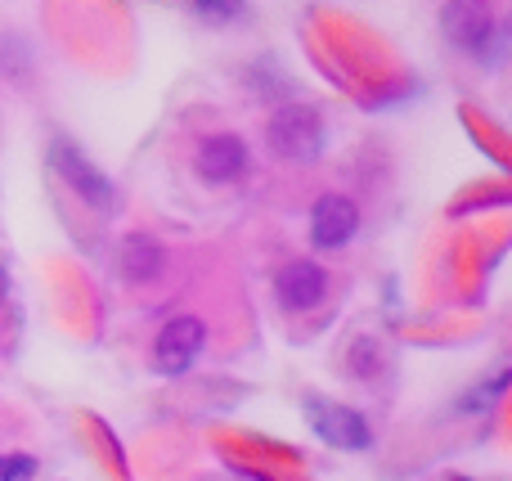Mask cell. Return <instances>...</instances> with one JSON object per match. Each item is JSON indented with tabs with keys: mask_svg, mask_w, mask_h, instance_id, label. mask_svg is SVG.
I'll return each mask as SVG.
<instances>
[{
	"mask_svg": "<svg viewBox=\"0 0 512 481\" xmlns=\"http://www.w3.org/2000/svg\"><path fill=\"white\" fill-rule=\"evenodd\" d=\"M270 149L288 162H315L324 153V122L315 108L306 104H288L270 117Z\"/></svg>",
	"mask_w": 512,
	"mask_h": 481,
	"instance_id": "6da1fadb",
	"label": "cell"
},
{
	"mask_svg": "<svg viewBox=\"0 0 512 481\" xmlns=\"http://www.w3.org/2000/svg\"><path fill=\"white\" fill-rule=\"evenodd\" d=\"M203 342H207V329L198 315H176V320L162 324L158 342H153V369L167 378H180L198 365L203 356Z\"/></svg>",
	"mask_w": 512,
	"mask_h": 481,
	"instance_id": "7a4b0ae2",
	"label": "cell"
},
{
	"mask_svg": "<svg viewBox=\"0 0 512 481\" xmlns=\"http://www.w3.org/2000/svg\"><path fill=\"white\" fill-rule=\"evenodd\" d=\"M355 230H360V207H355L346 194H324L315 203V212H310V239H315V248H324V252L346 248Z\"/></svg>",
	"mask_w": 512,
	"mask_h": 481,
	"instance_id": "3957f363",
	"label": "cell"
},
{
	"mask_svg": "<svg viewBox=\"0 0 512 481\" xmlns=\"http://www.w3.org/2000/svg\"><path fill=\"white\" fill-rule=\"evenodd\" d=\"M198 176L212 180V185H225V180H239L248 171V144L239 135H207L198 144V158H194Z\"/></svg>",
	"mask_w": 512,
	"mask_h": 481,
	"instance_id": "277c9868",
	"label": "cell"
},
{
	"mask_svg": "<svg viewBox=\"0 0 512 481\" xmlns=\"http://www.w3.org/2000/svg\"><path fill=\"white\" fill-rule=\"evenodd\" d=\"M274 288H279V302L288 311H315L328 297V275L315 261H288L279 270V279H274Z\"/></svg>",
	"mask_w": 512,
	"mask_h": 481,
	"instance_id": "5b68a950",
	"label": "cell"
},
{
	"mask_svg": "<svg viewBox=\"0 0 512 481\" xmlns=\"http://www.w3.org/2000/svg\"><path fill=\"white\" fill-rule=\"evenodd\" d=\"M310 423H315V432L328 441V446L337 450H364L373 441L369 423L360 419L355 410H346V405H310Z\"/></svg>",
	"mask_w": 512,
	"mask_h": 481,
	"instance_id": "8992f818",
	"label": "cell"
},
{
	"mask_svg": "<svg viewBox=\"0 0 512 481\" xmlns=\"http://www.w3.org/2000/svg\"><path fill=\"white\" fill-rule=\"evenodd\" d=\"M50 158H54V167L68 176V185L77 189L86 203H95V207H108V203H113V185H108V180L99 176V171L90 167V162L81 158L77 149H68V144H54Z\"/></svg>",
	"mask_w": 512,
	"mask_h": 481,
	"instance_id": "52a82bcc",
	"label": "cell"
},
{
	"mask_svg": "<svg viewBox=\"0 0 512 481\" xmlns=\"http://www.w3.org/2000/svg\"><path fill=\"white\" fill-rule=\"evenodd\" d=\"M441 27L445 36H450L459 50H486L490 41V14L481 5H468V0H459V5H445L441 9Z\"/></svg>",
	"mask_w": 512,
	"mask_h": 481,
	"instance_id": "ba28073f",
	"label": "cell"
},
{
	"mask_svg": "<svg viewBox=\"0 0 512 481\" xmlns=\"http://www.w3.org/2000/svg\"><path fill=\"white\" fill-rule=\"evenodd\" d=\"M117 270H122V279H131V284H149L162 270V248L149 234H126V239L117 243Z\"/></svg>",
	"mask_w": 512,
	"mask_h": 481,
	"instance_id": "9c48e42d",
	"label": "cell"
},
{
	"mask_svg": "<svg viewBox=\"0 0 512 481\" xmlns=\"http://www.w3.org/2000/svg\"><path fill=\"white\" fill-rule=\"evenodd\" d=\"M36 459L32 455H0V481H32Z\"/></svg>",
	"mask_w": 512,
	"mask_h": 481,
	"instance_id": "30bf717a",
	"label": "cell"
},
{
	"mask_svg": "<svg viewBox=\"0 0 512 481\" xmlns=\"http://www.w3.org/2000/svg\"><path fill=\"white\" fill-rule=\"evenodd\" d=\"M5 288H9V279H5V270H0V297H5Z\"/></svg>",
	"mask_w": 512,
	"mask_h": 481,
	"instance_id": "8fae6325",
	"label": "cell"
},
{
	"mask_svg": "<svg viewBox=\"0 0 512 481\" xmlns=\"http://www.w3.org/2000/svg\"><path fill=\"white\" fill-rule=\"evenodd\" d=\"M454 481H468V477H454Z\"/></svg>",
	"mask_w": 512,
	"mask_h": 481,
	"instance_id": "7c38bea8",
	"label": "cell"
}]
</instances>
